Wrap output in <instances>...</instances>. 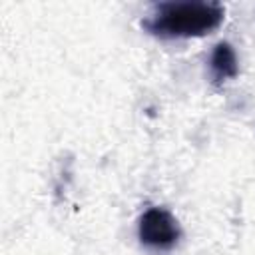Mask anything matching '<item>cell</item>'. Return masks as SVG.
Instances as JSON below:
<instances>
[{"label": "cell", "mask_w": 255, "mask_h": 255, "mask_svg": "<svg viewBox=\"0 0 255 255\" xmlns=\"http://www.w3.org/2000/svg\"><path fill=\"white\" fill-rule=\"evenodd\" d=\"M223 12L217 2H159L143 18L141 28L159 38H195L215 30L223 20Z\"/></svg>", "instance_id": "cell-1"}, {"label": "cell", "mask_w": 255, "mask_h": 255, "mask_svg": "<svg viewBox=\"0 0 255 255\" xmlns=\"http://www.w3.org/2000/svg\"><path fill=\"white\" fill-rule=\"evenodd\" d=\"M209 68H211V76L215 84H221L229 78L237 76V56L233 52V48L227 42H219L211 54L209 60Z\"/></svg>", "instance_id": "cell-3"}, {"label": "cell", "mask_w": 255, "mask_h": 255, "mask_svg": "<svg viewBox=\"0 0 255 255\" xmlns=\"http://www.w3.org/2000/svg\"><path fill=\"white\" fill-rule=\"evenodd\" d=\"M137 235H139L141 245L165 251L177 243L181 229H179L177 219L169 211H165L161 207H149L139 217Z\"/></svg>", "instance_id": "cell-2"}]
</instances>
